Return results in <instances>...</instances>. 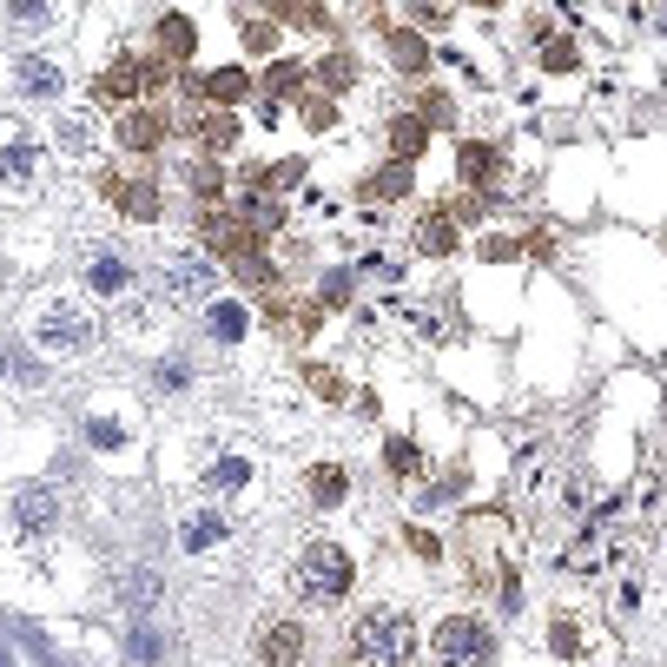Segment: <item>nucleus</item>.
I'll return each instance as SVG.
<instances>
[{
    "label": "nucleus",
    "mask_w": 667,
    "mask_h": 667,
    "mask_svg": "<svg viewBox=\"0 0 667 667\" xmlns=\"http://www.w3.org/2000/svg\"><path fill=\"white\" fill-rule=\"evenodd\" d=\"M351 555L338 549V542H311L298 562H291V589H298V602H311V608H338L344 595H351Z\"/></svg>",
    "instance_id": "f257e3e1"
},
{
    "label": "nucleus",
    "mask_w": 667,
    "mask_h": 667,
    "mask_svg": "<svg viewBox=\"0 0 667 667\" xmlns=\"http://www.w3.org/2000/svg\"><path fill=\"white\" fill-rule=\"evenodd\" d=\"M351 654H357L364 667H410V654H416V628H410V615H397V608H370V615H357V628H351Z\"/></svg>",
    "instance_id": "f03ea898"
},
{
    "label": "nucleus",
    "mask_w": 667,
    "mask_h": 667,
    "mask_svg": "<svg viewBox=\"0 0 667 667\" xmlns=\"http://www.w3.org/2000/svg\"><path fill=\"white\" fill-rule=\"evenodd\" d=\"M93 344V317L79 311V304H47L40 311V324H34V351H47V357H73V351H87Z\"/></svg>",
    "instance_id": "7ed1b4c3"
},
{
    "label": "nucleus",
    "mask_w": 667,
    "mask_h": 667,
    "mask_svg": "<svg viewBox=\"0 0 667 667\" xmlns=\"http://www.w3.org/2000/svg\"><path fill=\"white\" fill-rule=\"evenodd\" d=\"M437 660L443 667H495V634L476 615H450L437 628Z\"/></svg>",
    "instance_id": "20e7f679"
},
{
    "label": "nucleus",
    "mask_w": 667,
    "mask_h": 667,
    "mask_svg": "<svg viewBox=\"0 0 667 667\" xmlns=\"http://www.w3.org/2000/svg\"><path fill=\"white\" fill-rule=\"evenodd\" d=\"M298 654H304V628L291 615H272L259 628V667H298Z\"/></svg>",
    "instance_id": "39448f33"
},
{
    "label": "nucleus",
    "mask_w": 667,
    "mask_h": 667,
    "mask_svg": "<svg viewBox=\"0 0 667 667\" xmlns=\"http://www.w3.org/2000/svg\"><path fill=\"white\" fill-rule=\"evenodd\" d=\"M146 79H159V73L139 66V60H113V66L100 73V100H106V106H133V100L146 93Z\"/></svg>",
    "instance_id": "423d86ee"
},
{
    "label": "nucleus",
    "mask_w": 667,
    "mask_h": 667,
    "mask_svg": "<svg viewBox=\"0 0 667 667\" xmlns=\"http://www.w3.org/2000/svg\"><path fill=\"white\" fill-rule=\"evenodd\" d=\"M113 139H119L126 152H152V146L165 139V119H159V113H146V106H133V113H119Z\"/></svg>",
    "instance_id": "0eeeda50"
},
{
    "label": "nucleus",
    "mask_w": 667,
    "mask_h": 667,
    "mask_svg": "<svg viewBox=\"0 0 667 667\" xmlns=\"http://www.w3.org/2000/svg\"><path fill=\"white\" fill-rule=\"evenodd\" d=\"M416 252H424V259H450L456 252V218L450 212H430L424 225H416Z\"/></svg>",
    "instance_id": "6e6552de"
},
{
    "label": "nucleus",
    "mask_w": 667,
    "mask_h": 667,
    "mask_svg": "<svg viewBox=\"0 0 667 667\" xmlns=\"http://www.w3.org/2000/svg\"><path fill=\"white\" fill-rule=\"evenodd\" d=\"M159 47H165V60H192V47H199V27H192L186 14H165V21H159Z\"/></svg>",
    "instance_id": "1a4fd4ad"
},
{
    "label": "nucleus",
    "mask_w": 667,
    "mask_h": 667,
    "mask_svg": "<svg viewBox=\"0 0 667 667\" xmlns=\"http://www.w3.org/2000/svg\"><path fill=\"white\" fill-rule=\"evenodd\" d=\"M106 192H113V205H119V212H133V218H159V199H152V186H146V179H113Z\"/></svg>",
    "instance_id": "9d476101"
},
{
    "label": "nucleus",
    "mask_w": 667,
    "mask_h": 667,
    "mask_svg": "<svg viewBox=\"0 0 667 667\" xmlns=\"http://www.w3.org/2000/svg\"><path fill=\"white\" fill-rule=\"evenodd\" d=\"M14 516H21V529H34V536L60 523V509H53V495H47V489H21V503H14Z\"/></svg>",
    "instance_id": "9b49d317"
},
{
    "label": "nucleus",
    "mask_w": 667,
    "mask_h": 667,
    "mask_svg": "<svg viewBox=\"0 0 667 667\" xmlns=\"http://www.w3.org/2000/svg\"><path fill=\"white\" fill-rule=\"evenodd\" d=\"M244 93H252V79H244L238 66H218V73L205 79V100H218V106H238Z\"/></svg>",
    "instance_id": "f8f14e48"
},
{
    "label": "nucleus",
    "mask_w": 667,
    "mask_h": 667,
    "mask_svg": "<svg viewBox=\"0 0 667 667\" xmlns=\"http://www.w3.org/2000/svg\"><path fill=\"white\" fill-rule=\"evenodd\" d=\"M173 291L205 298V291H212V259H179V265H173Z\"/></svg>",
    "instance_id": "ddd939ff"
},
{
    "label": "nucleus",
    "mask_w": 667,
    "mask_h": 667,
    "mask_svg": "<svg viewBox=\"0 0 667 667\" xmlns=\"http://www.w3.org/2000/svg\"><path fill=\"white\" fill-rule=\"evenodd\" d=\"M53 139H60V152H93V119L87 113H66L53 126Z\"/></svg>",
    "instance_id": "4468645a"
},
{
    "label": "nucleus",
    "mask_w": 667,
    "mask_h": 667,
    "mask_svg": "<svg viewBox=\"0 0 667 667\" xmlns=\"http://www.w3.org/2000/svg\"><path fill=\"white\" fill-rule=\"evenodd\" d=\"M304 482H311V495H317V503H344V489H351V476H344V469H330V463H317Z\"/></svg>",
    "instance_id": "2eb2a0df"
},
{
    "label": "nucleus",
    "mask_w": 667,
    "mask_h": 667,
    "mask_svg": "<svg viewBox=\"0 0 667 667\" xmlns=\"http://www.w3.org/2000/svg\"><path fill=\"white\" fill-rule=\"evenodd\" d=\"M199 139H205V152H231L238 119H231V113H205V119H199Z\"/></svg>",
    "instance_id": "dca6fc26"
},
{
    "label": "nucleus",
    "mask_w": 667,
    "mask_h": 667,
    "mask_svg": "<svg viewBox=\"0 0 667 667\" xmlns=\"http://www.w3.org/2000/svg\"><path fill=\"white\" fill-rule=\"evenodd\" d=\"M390 60H397L403 73H424V66H430V47L416 40V34H390Z\"/></svg>",
    "instance_id": "f3484780"
},
{
    "label": "nucleus",
    "mask_w": 667,
    "mask_h": 667,
    "mask_svg": "<svg viewBox=\"0 0 667 667\" xmlns=\"http://www.w3.org/2000/svg\"><path fill=\"white\" fill-rule=\"evenodd\" d=\"M87 285H93L100 298H113V291H126V265H119V259H93V265H87Z\"/></svg>",
    "instance_id": "a211bd4d"
},
{
    "label": "nucleus",
    "mask_w": 667,
    "mask_h": 667,
    "mask_svg": "<svg viewBox=\"0 0 667 667\" xmlns=\"http://www.w3.org/2000/svg\"><path fill=\"white\" fill-rule=\"evenodd\" d=\"M390 139H397V159H416V152H424V139H430V126H424V119H410V113H403V119L390 126Z\"/></svg>",
    "instance_id": "6ab92c4d"
},
{
    "label": "nucleus",
    "mask_w": 667,
    "mask_h": 667,
    "mask_svg": "<svg viewBox=\"0 0 667 667\" xmlns=\"http://www.w3.org/2000/svg\"><path fill=\"white\" fill-rule=\"evenodd\" d=\"M212 338H225V344L244 338V304H225V298L212 304Z\"/></svg>",
    "instance_id": "aec40b11"
},
{
    "label": "nucleus",
    "mask_w": 667,
    "mask_h": 667,
    "mask_svg": "<svg viewBox=\"0 0 667 667\" xmlns=\"http://www.w3.org/2000/svg\"><path fill=\"white\" fill-rule=\"evenodd\" d=\"M364 192H370V199H403V192H410V165H383Z\"/></svg>",
    "instance_id": "412c9836"
},
{
    "label": "nucleus",
    "mask_w": 667,
    "mask_h": 667,
    "mask_svg": "<svg viewBox=\"0 0 667 667\" xmlns=\"http://www.w3.org/2000/svg\"><path fill=\"white\" fill-rule=\"evenodd\" d=\"M298 87H304V66H298V60H278V66H272V79H265V93H278V100H291Z\"/></svg>",
    "instance_id": "4be33fe9"
},
{
    "label": "nucleus",
    "mask_w": 667,
    "mask_h": 667,
    "mask_svg": "<svg viewBox=\"0 0 667 667\" xmlns=\"http://www.w3.org/2000/svg\"><path fill=\"white\" fill-rule=\"evenodd\" d=\"M21 79H27V93H40V100L60 93V73H53L47 60H21Z\"/></svg>",
    "instance_id": "5701e85b"
},
{
    "label": "nucleus",
    "mask_w": 667,
    "mask_h": 667,
    "mask_svg": "<svg viewBox=\"0 0 667 667\" xmlns=\"http://www.w3.org/2000/svg\"><path fill=\"white\" fill-rule=\"evenodd\" d=\"M244 476H252V463H244V456H225V463H212V469H205V482H212V489H238Z\"/></svg>",
    "instance_id": "b1692460"
},
{
    "label": "nucleus",
    "mask_w": 667,
    "mask_h": 667,
    "mask_svg": "<svg viewBox=\"0 0 667 667\" xmlns=\"http://www.w3.org/2000/svg\"><path fill=\"white\" fill-rule=\"evenodd\" d=\"M489 173H495V152H489V146H463V179L482 186Z\"/></svg>",
    "instance_id": "393cba45"
},
{
    "label": "nucleus",
    "mask_w": 667,
    "mask_h": 667,
    "mask_svg": "<svg viewBox=\"0 0 667 667\" xmlns=\"http://www.w3.org/2000/svg\"><path fill=\"white\" fill-rule=\"evenodd\" d=\"M383 463H390L397 476H416V469H424V456H416V443H410V437H397V443L383 450Z\"/></svg>",
    "instance_id": "a878e982"
},
{
    "label": "nucleus",
    "mask_w": 667,
    "mask_h": 667,
    "mask_svg": "<svg viewBox=\"0 0 667 667\" xmlns=\"http://www.w3.org/2000/svg\"><path fill=\"white\" fill-rule=\"evenodd\" d=\"M218 536H225V523H218V516H199V523L186 529V549H212Z\"/></svg>",
    "instance_id": "bb28decb"
},
{
    "label": "nucleus",
    "mask_w": 667,
    "mask_h": 667,
    "mask_svg": "<svg viewBox=\"0 0 667 667\" xmlns=\"http://www.w3.org/2000/svg\"><path fill=\"white\" fill-rule=\"evenodd\" d=\"M244 47H252V53H272V47H278V27H272V21H252V27H244Z\"/></svg>",
    "instance_id": "cd10ccee"
},
{
    "label": "nucleus",
    "mask_w": 667,
    "mask_h": 667,
    "mask_svg": "<svg viewBox=\"0 0 667 667\" xmlns=\"http://www.w3.org/2000/svg\"><path fill=\"white\" fill-rule=\"evenodd\" d=\"M542 66L568 73V66H575V47H568V40H542Z\"/></svg>",
    "instance_id": "c85d7f7f"
},
{
    "label": "nucleus",
    "mask_w": 667,
    "mask_h": 667,
    "mask_svg": "<svg viewBox=\"0 0 667 667\" xmlns=\"http://www.w3.org/2000/svg\"><path fill=\"white\" fill-rule=\"evenodd\" d=\"M47 14H53V0H14V21L21 27H40Z\"/></svg>",
    "instance_id": "c756f323"
},
{
    "label": "nucleus",
    "mask_w": 667,
    "mask_h": 667,
    "mask_svg": "<svg viewBox=\"0 0 667 667\" xmlns=\"http://www.w3.org/2000/svg\"><path fill=\"white\" fill-rule=\"evenodd\" d=\"M324 87H330V93L351 87V60H344V53H330V60H324Z\"/></svg>",
    "instance_id": "7c9ffc66"
},
{
    "label": "nucleus",
    "mask_w": 667,
    "mask_h": 667,
    "mask_svg": "<svg viewBox=\"0 0 667 667\" xmlns=\"http://www.w3.org/2000/svg\"><path fill=\"white\" fill-rule=\"evenodd\" d=\"M27 173H34L27 152H0V179H27Z\"/></svg>",
    "instance_id": "2f4dec72"
},
{
    "label": "nucleus",
    "mask_w": 667,
    "mask_h": 667,
    "mask_svg": "<svg viewBox=\"0 0 667 667\" xmlns=\"http://www.w3.org/2000/svg\"><path fill=\"white\" fill-rule=\"evenodd\" d=\"M133 654H139V660H152V654H159V641H152L146 628H133Z\"/></svg>",
    "instance_id": "473e14b6"
},
{
    "label": "nucleus",
    "mask_w": 667,
    "mask_h": 667,
    "mask_svg": "<svg viewBox=\"0 0 667 667\" xmlns=\"http://www.w3.org/2000/svg\"><path fill=\"white\" fill-rule=\"evenodd\" d=\"M476 8H495V0H476Z\"/></svg>",
    "instance_id": "72a5a7b5"
},
{
    "label": "nucleus",
    "mask_w": 667,
    "mask_h": 667,
    "mask_svg": "<svg viewBox=\"0 0 667 667\" xmlns=\"http://www.w3.org/2000/svg\"><path fill=\"white\" fill-rule=\"evenodd\" d=\"M0 370H8V357H0Z\"/></svg>",
    "instance_id": "f704fd0d"
}]
</instances>
